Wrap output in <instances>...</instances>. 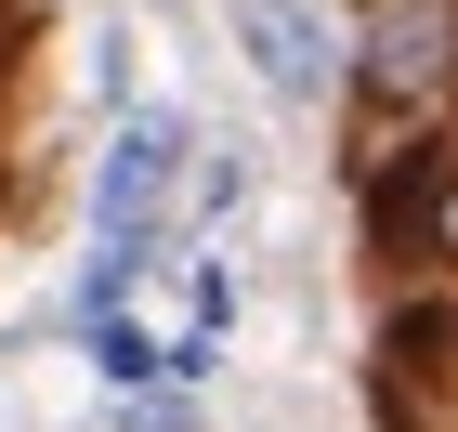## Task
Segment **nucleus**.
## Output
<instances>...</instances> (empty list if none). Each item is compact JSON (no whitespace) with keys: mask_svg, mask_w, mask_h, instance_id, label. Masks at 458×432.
<instances>
[{"mask_svg":"<svg viewBox=\"0 0 458 432\" xmlns=\"http://www.w3.org/2000/svg\"><path fill=\"white\" fill-rule=\"evenodd\" d=\"M236 53H249V79H262L276 106H315L327 79H341V53H327V27H315V0H236Z\"/></svg>","mask_w":458,"mask_h":432,"instance_id":"obj_3","label":"nucleus"},{"mask_svg":"<svg viewBox=\"0 0 458 432\" xmlns=\"http://www.w3.org/2000/svg\"><path fill=\"white\" fill-rule=\"evenodd\" d=\"M420 236H432V262H458V157H445V183H432V223H420Z\"/></svg>","mask_w":458,"mask_h":432,"instance_id":"obj_5","label":"nucleus"},{"mask_svg":"<svg viewBox=\"0 0 458 432\" xmlns=\"http://www.w3.org/2000/svg\"><path fill=\"white\" fill-rule=\"evenodd\" d=\"M183 183H197V131H183L171 106H131V118L106 131V171H92V236H118V250H157Z\"/></svg>","mask_w":458,"mask_h":432,"instance_id":"obj_1","label":"nucleus"},{"mask_svg":"<svg viewBox=\"0 0 458 432\" xmlns=\"http://www.w3.org/2000/svg\"><path fill=\"white\" fill-rule=\"evenodd\" d=\"M183 301H197V315H183V327H210V341H223V327H236V275H223V262H197V288H183Z\"/></svg>","mask_w":458,"mask_h":432,"instance_id":"obj_4","label":"nucleus"},{"mask_svg":"<svg viewBox=\"0 0 458 432\" xmlns=\"http://www.w3.org/2000/svg\"><path fill=\"white\" fill-rule=\"evenodd\" d=\"M353 79H367V106L432 118V92L458 79V0H367V53H353Z\"/></svg>","mask_w":458,"mask_h":432,"instance_id":"obj_2","label":"nucleus"}]
</instances>
